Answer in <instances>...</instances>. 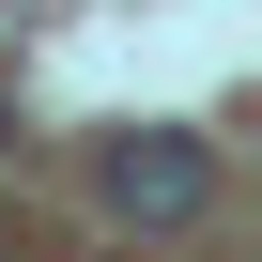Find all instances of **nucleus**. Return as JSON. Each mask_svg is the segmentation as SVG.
<instances>
[{"label": "nucleus", "instance_id": "obj_1", "mask_svg": "<svg viewBox=\"0 0 262 262\" xmlns=\"http://www.w3.org/2000/svg\"><path fill=\"white\" fill-rule=\"evenodd\" d=\"M216 201V155L170 139V123H139V139H108V216H139V231H185Z\"/></svg>", "mask_w": 262, "mask_h": 262}]
</instances>
